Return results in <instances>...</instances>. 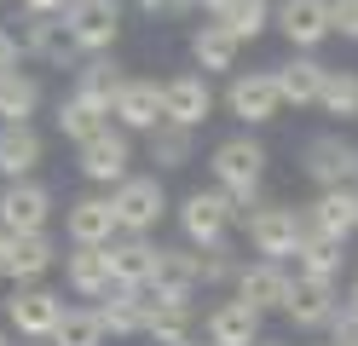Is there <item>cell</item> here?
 <instances>
[{
  "instance_id": "11",
  "label": "cell",
  "mask_w": 358,
  "mask_h": 346,
  "mask_svg": "<svg viewBox=\"0 0 358 346\" xmlns=\"http://www.w3.org/2000/svg\"><path fill=\"white\" fill-rule=\"evenodd\" d=\"M58 317H64V294L47 289V283H29V289H12L6 294V323L24 340H35V346L58 329Z\"/></svg>"
},
{
  "instance_id": "25",
  "label": "cell",
  "mask_w": 358,
  "mask_h": 346,
  "mask_svg": "<svg viewBox=\"0 0 358 346\" xmlns=\"http://www.w3.org/2000/svg\"><path fill=\"white\" fill-rule=\"evenodd\" d=\"M41 156H47V138L35 133V122L24 127H0V179H35L41 168Z\"/></svg>"
},
{
  "instance_id": "39",
  "label": "cell",
  "mask_w": 358,
  "mask_h": 346,
  "mask_svg": "<svg viewBox=\"0 0 358 346\" xmlns=\"http://www.w3.org/2000/svg\"><path fill=\"white\" fill-rule=\"evenodd\" d=\"M329 346H358V317H352L347 306L329 317Z\"/></svg>"
},
{
  "instance_id": "15",
  "label": "cell",
  "mask_w": 358,
  "mask_h": 346,
  "mask_svg": "<svg viewBox=\"0 0 358 346\" xmlns=\"http://www.w3.org/2000/svg\"><path fill=\"white\" fill-rule=\"evenodd\" d=\"M289 283H295V271L278 266V260H249V266H237L231 277V300H243V306H255L260 317L266 312H283V300H289Z\"/></svg>"
},
{
  "instance_id": "2",
  "label": "cell",
  "mask_w": 358,
  "mask_h": 346,
  "mask_svg": "<svg viewBox=\"0 0 358 346\" xmlns=\"http://www.w3.org/2000/svg\"><path fill=\"white\" fill-rule=\"evenodd\" d=\"M301 173L318 185V191H352L358 185V138H347L341 127L312 133L301 145Z\"/></svg>"
},
{
  "instance_id": "40",
  "label": "cell",
  "mask_w": 358,
  "mask_h": 346,
  "mask_svg": "<svg viewBox=\"0 0 358 346\" xmlns=\"http://www.w3.org/2000/svg\"><path fill=\"white\" fill-rule=\"evenodd\" d=\"M12 69H24V52H17V35L0 23V75H12Z\"/></svg>"
},
{
  "instance_id": "36",
  "label": "cell",
  "mask_w": 358,
  "mask_h": 346,
  "mask_svg": "<svg viewBox=\"0 0 358 346\" xmlns=\"http://www.w3.org/2000/svg\"><path fill=\"white\" fill-rule=\"evenodd\" d=\"M47 346H104V323L93 306H64L58 329L47 335Z\"/></svg>"
},
{
  "instance_id": "13",
  "label": "cell",
  "mask_w": 358,
  "mask_h": 346,
  "mask_svg": "<svg viewBox=\"0 0 358 346\" xmlns=\"http://www.w3.org/2000/svg\"><path fill=\"white\" fill-rule=\"evenodd\" d=\"M64 237H70V248H110L122 237L116 231V208H110V191H87L76 196L70 208H64Z\"/></svg>"
},
{
  "instance_id": "17",
  "label": "cell",
  "mask_w": 358,
  "mask_h": 346,
  "mask_svg": "<svg viewBox=\"0 0 358 346\" xmlns=\"http://www.w3.org/2000/svg\"><path fill=\"white\" fill-rule=\"evenodd\" d=\"M17 52L35 58V64H47V69H76L81 64L70 29H64V17H24V29H17Z\"/></svg>"
},
{
  "instance_id": "31",
  "label": "cell",
  "mask_w": 358,
  "mask_h": 346,
  "mask_svg": "<svg viewBox=\"0 0 358 346\" xmlns=\"http://www.w3.org/2000/svg\"><path fill=\"white\" fill-rule=\"evenodd\" d=\"M35 110H41V81L29 69L0 75V127H24V122H35Z\"/></svg>"
},
{
  "instance_id": "10",
  "label": "cell",
  "mask_w": 358,
  "mask_h": 346,
  "mask_svg": "<svg viewBox=\"0 0 358 346\" xmlns=\"http://www.w3.org/2000/svg\"><path fill=\"white\" fill-rule=\"evenodd\" d=\"M52 225V191L41 179H12L0 185V231L6 237H29V231Z\"/></svg>"
},
{
  "instance_id": "16",
  "label": "cell",
  "mask_w": 358,
  "mask_h": 346,
  "mask_svg": "<svg viewBox=\"0 0 358 346\" xmlns=\"http://www.w3.org/2000/svg\"><path fill=\"white\" fill-rule=\"evenodd\" d=\"M272 29L295 46V52H318L329 41V0H278Z\"/></svg>"
},
{
  "instance_id": "8",
  "label": "cell",
  "mask_w": 358,
  "mask_h": 346,
  "mask_svg": "<svg viewBox=\"0 0 358 346\" xmlns=\"http://www.w3.org/2000/svg\"><path fill=\"white\" fill-rule=\"evenodd\" d=\"M76 168H81L87 185H110V191H116V185L133 173V138H127L116 122H110L99 138L76 145Z\"/></svg>"
},
{
  "instance_id": "14",
  "label": "cell",
  "mask_w": 358,
  "mask_h": 346,
  "mask_svg": "<svg viewBox=\"0 0 358 346\" xmlns=\"http://www.w3.org/2000/svg\"><path fill=\"white\" fill-rule=\"evenodd\" d=\"M110 122H116L127 138H133V133H156V127H162V81L127 75L122 92L110 99Z\"/></svg>"
},
{
  "instance_id": "3",
  "label": "cell",
  "mask_w": 358,
  "mask_h": 346,
  "mask_svg": "<svg viewBox=\"0 0 358 346\" xmlns=\"http://www.w3.org/2000/svg\"><path fill=\"white\" fill-rule=\"evenodd\" d=\"M173 214H179V231H185V248H220L231 237V225L243 219L231 208V196L214 191V185H208V191H185Z\"/></svg>"
},
{
  "instance_id": "22",
  "label": "cell",
  "mask_w": 358,
  "mask_h": 346,
  "mask_svg": "<svg viewBox=\"0 0 358 346\" xmlns=\"http://www.w3.org/2000/svg\"><path fill=\"white\" fill-rule=\"evenodd\" d=\"M324 75H329V64H318L312 52H295L289 64H272V81H278V99H283V110H289V104H295V110H318Z\"/></svg>"
},
{
  "instance_id": "44",
  "label": "cell",
  "mask_w": 358,
  "mask_h": 346,
  "mask_svg": "<svg viewBox=\"0 0 358 346\" xmlns=\"http://www.w3.org/2000/svg\"><path fill=\"white\" fill-rule=\"evenodd\" d=\"M0 346H12V335H6V329H0Z\"/></svg>"
},
{
  "instance_id": "19",
  "label": "cell",
  "mask_w": 358,
  "mask_h": 346,
  "mask_svg": "<svg viewBox=\"0 0 358 346\" xmlns=\"http://www.w3.org/2000/svg\"><path fill=\"white\" fill-rule=\"evenodd\" d=\"M58 260H64V254H58V237H52V231H29V237H12V243H6V271H0V277H12V289H29V283H41Z\"/></svg>"
},
{
  "instance_id": "32",
  "label": "cell",
  "mask_w": 358,
  "mask_h": 346,
  "mask_svg": "<svg viewBox=\"0 0 358 346\" xmlns=\"http://www.w3.org/2000/svg\"><path fill=\"white\" fill-rule=\"evenodd\" d=\"M150 289H168V294H196V248H162L156 243V271H150Z\"/></svg>"
},
{
  "instance_id": "41",
  "label": "cell",
  "mask_w": 358,
  "mask_h": 346,
  "mask_svg": "<svg viewBox=\"0 0 358 346\" xmlns=\"http://www.w3.org/2000/svg\"><path fill=\"white\" fill-rule=\"evenodd\" d=\"M17 6H24V17H64L70 0H17Z\"/></svg>"
},
{
  "instance_id": "43",
  "label": "cell",
  "mask_w": 358,
  "mask_h": 346,
  "mask_svg": "<svg viewBox=\"0 0 358 346\" xmlns=\"http://www.w3.org/2000/svg\"><path fill=\"white\" fill-rule=\"evenodd\" d=\"M6 243H12V237H6V231H0V271H6Z\"/></svg>"
},
{
  "instance_id": "1",
  "label": "cell",
  "mask_w": 358,
  "mask_h": 346,
  "mask_svg": "<svg viewBox=\"0 0 358 346\" xmlns=\"http://www.w3.org/2000/svg\"><path fill=\"white\" fill-rule=\"evenodd\" d=\"M266 161H272V150H266V138L260 133H231V138H220V145L208 150V179H214V191H226L237 214H249V208L260 202V185H266Z\"/></svg>"
},
{
  "instance_id": "28",
  "label": "cell",
  "mask_w": 358,
  "mask_h": 346,
  "mask_svg": "<svg viewBox=\"0 0 358 346\" xmlns=\"http://www.w3.org/2000/svg\"><path fill=\"white\" fill-rule=\"evenodd\" d=\"M295 277H324V283H335L347 266V243H335V237H318V231H301V243H295Z\"/></svg>"
},
{
  "instance_id": "27",
  "label": "cell",
  "mask_w": 358,
  "mask_h": 346,
  "mask_svg": "<svg viewBox=\"0 0 358 346\" xmlns=\"http://www.w3.org/2000/svg\"><path fill=\"white\" fill-rule=\"evenodd\" d=\"M52 122H58V133L70 138V145H87V138H99V133L110 127V104L87 99V92H64Z\"/></svg>"
},
{
  "instance_id": "18",
  "label": "cell",
  "mask_w": 358,
  "mask_h": 346,
  "mask_svg": "<svg viewBox=\"0 0 358 346\" xmlns=\"http://www.w3.org/2000/svg\"><path fill=\"white\" fill-rule=\"evenodd\" d=\"M341 312V289L324 283V277H295L289 283V300H283V317L295 329H329V317Z\"/></svg>"
},
{
  "instance_id": "33",
  "label": "cell",
  "mask_w": 358,
  "mask_h": 346,
  "mask_svg": "<svg viewBox=\"0 0 358 346\" xmlns=\"http://www.w3.org/2000/svg\"><path fill=\"white\" fill-rule=\"evenodd\" d=\"M145 145H150V161L162 173H179V168H191V161H196V133L173 127V122H162L156 133H145Z\"/></svg>"
},
{
  "instance_id": "45",
  "label": "cell",
  "mask_w": 358,
  "mask_h": 346,
  "mask_svg": "<svg viewBox=\"0 0 358 346\" xmlns=\"http://www.w3.org/2000/svg\"><path fill=\"white\" fill-rule=\"evenodd\" d=\"M260 346H278V340H260Z\"/></svg>"
},
{
  "instance_id": "34",
  "label": "cell",
  "mask_w": 358,
  "mask_h": 346,
  "mask_svg": "<svg viewBox=\"0 0 358 346\" xmlns=\"http://www.w3.org/2000/svg\"><path fill=\"white\" fill-rule=\"evenodd\" d=\"M318 110L329 115L335 127H352L358 122V69H329L324 92H318Z\"/></svg>"
},
{
  "instance_id": "42",
  "label": "cell",
  "mask_w": 358,
  "mask_h": 346,
  "mask_svg": "<svg viewBox=\"0 0 358 346\" xmlns=\"http://www.w3.org/2000/svg\"><path fill=\"white\" fill-rule=\"evenodd\" d=\"M341 306H347V312H352V317H358V277H352V289H347V294H341Z\"/></svg>"
},
{
  "instance_id": "6",
  "label": "cell",
  "mask_w": 358,
  "mask_h": 346,
  "mask_svg": "<svg viewBox=\"0 0 358 346\" xmlns=\"http://www.w3.org/2000/svg\"><path fill=\"white\" fill-rule=\"evenodd\" d=\"M64 29H70L81 58L110 52L116 35H122V0H70V6H64Z\"/></svg>"
},
{
  "instance_id": "26",
  "label": "cell",
  "mask_w": 358,
  "mask_h": 346,
  "mask_svg": "<svg viewBox=\"0 0 358 346\" xmlns=\"http://www.w3.org/2000/svg\"><path fill=\"white\" fill-rule=\"evenodd\" d=\"M237 52H243V46L220 29L214 17L191 29V64H196V75H237Z\"/></svg>"
},
{
  "instance_id": "23",
  "label": "cell",
  "mask_w": 358,
  "mask_h": 346,
  "mask_svg": "<svg viewBox=\"0 0 358 346\" xmlns=\"http://www.w3.org/2000/svg\"><path fill=\"white\" fill-rule=\"evenodd\" d=\"M104 260H110V283H116V289H150L156 243L150 237H116L104 248Z\"/></svg>"
},
{
  "instance_id": "12",
  "label": "cell",
  "mask_w": 358,
  "mask_h": 346,
  "mask_svg": "<svg viewBox=\"0 0 358 346\" xmlns=\"http://www.w3.org/2000/svg\"><path fill=\"white\" fill-rule=\"evenodd\" d=\"M208 115H214V87H208V75L185 69V75H168V81H162V122L185 127V133H203Z\"/></svg>"
},
{
  "instance_id": "9",
  "label": "cell",
  "mask_w": 358,
  "mask_h": 346,
  "mask_svg": "<svg viewBox=\"0 0 358 346\" xmlns=\"http://www.w3.org/2000/svg\"><path fill=\"white\" fill-rule=\"evenodd\" d=\"M196 294H168V289H145V340L150 346H191L196 340Z\"/></svg>"
},
{
  "instance_id": "20",
  "label": "cell",
  "mask_w": 358,
  "mask_h": 346,
  "mask_svg": "<svg viewBox=\"0 0 358 346\" xmlns=\"http://www.w3.org/2000/svg\"><path fill=\"white\" fill-rule=\"evenodd\" d=\"M260 312L243 306V300H220V306L203 317V346H260L266 329H260Z\"/></svg>"
},
{
  "instance_id": "4",
  "label": "cell",
  "mask_w": 358,
  "mask_h": 346,
  "mask_svg": "<svg viewBox=\"0 0 358 346\" xmlns=\"http://www.w3.org/2000/svg\"><path fill=\"white\" fill-rule=\"evenodd\" d=\"M110 208H116L122 237H150V231L168 219V191H162L156 173H127L116 191H110Z\"/></svg>"
},
{
  "instance_id": "21",
  "label": "cell",
  "mask_w": 358,
  "mask_h": 346,
  "mask_svg": "<svg viewBox=\"0 0 358 346\" xmlns=\"http://www.w3.org/2000/svg\"><path fill=\"white\" fill-rule=\"evenodd\" d=\"M301 231H318V237L347 243L358 231V196L352 191H318L312 202H301Z\"/></svg>"
},
{
  "instance_id": "7",
  "label": "cell",
  "mask_w": 358,
  "mask_h": 346,
  "mask_svg": "<svg viewBox=\"0 0 358 346\" xmlns=\"http://www.w3.org/2000/svg\"><path fill=\"white\" fill-rule=\"evenodd\" d=\"M226 110H231L249 133L266 127V122H278V115H283V99H278L272 69H237V75L226 81Z\"/></svg>"
},
{
  "instance_id": "37",
  "label": "cell",
  "mask_w": 358,
  "mask_h": 346,
  "mask_svg": "<svg viewBox=\"0 0 358 346\" xmlns=\"http://www.w3.org/2000/svg\"><path fill=\"white\" fill-rule=\"evenodd\" d=\"M237 254H231V243H220V248H196V283L203 289H220V283H231L237 277Z\"/></svg>"
},
{
  "instance_id": "38",
  "label": "cell",
  "mask_w": 358,
  "mask_h": 346,
  "mask_svg": "<svg viewBox=\"0 0 358 346\" xmlns=\"http://www.w3.org/2000/svg\"><path fill=\"white\" fill-rule=\"evenodd\" d=\"M329 35L358 41V0H329Z\"/></svg>"
},
{
  "instance_id": "30",
  "label": "cell",
  "mask_w": 358,
  "mask_h": 346,
  "mask_svg": "<svg viewBox=\"0 0 358 346\" xmlns=\"http://www.w3.org/2000/svg\"><path fill=\"white\" fill-rule=\"evenodd\" d=\"M208 17L243 46V41H260L266 29H272V0H220Z\"/></svg>"
},
{
  "instance_id": "46",
  "label": "cell",
  "mask_w": 358,
  "mask_h": 346,
  "mask_svg": "<svg viewBox=\"0 0 358 346\" xmlns=\"http://www.w3.org/2000/svg\"><path fill=\"white\" fill-rule=\"evenodd\" d=\"M352 196H358V185H352Z\"/></svg>"
},
{
  "instance_id": "35",
  "label": "cell",
  "mask_w": 358,
  "mask_h": 346,
  "mask_svg": "<svg viewBox=\"0 0 358 346\" xmlns=\"http://www.w3.org/2000/svg\"><path fill=\"white\" fill-rule=\"evenodd\" d=\"M122 81H127V69L110 58V52H99V58H87V64H76V87L70 92H87V99H99V104H110L122 92Z\"/></svg>"
},
{
  "instance_id": "24",
  "label": "cell",
  "mask_w": 358,
  "mask_h": 346,
  "mask_svg": "<svg viewBox=\"0 0 358 346\" xmlns=\"http://www.w3.org/2000/svg\"><path fill=\"white\" fill-rule=\"evenodd\" d=\"M64 283H70L76 300L99 306V300L116 289V283H110V260H104V248H70V254H64Z\"/></svg>"
},
{
  "instance_id": "5",
  "label": "cell",
  "mask_w": 358,
  "mask_h": 346,
  "mask_svg": "<svg viewBox=\"0 0 358 346\" xmlns=\"http://www.w3.org/2000/svg\"><path fill=\"white\" fill-rule=\"evenodd\" d=\"M243 231H249V248L260 254V260L289 266V254H295V243H301V208H289V202H255L249 214H243Z\"/></svg>"
},
{
  "instance_id": "29",
  "label": "cell",
  "mask_w": 358,
  "mask_h": 346,
  "mask_svg": "<svg viewBox=\"0 0 358 346\" xmlns=\"http://www.w3.org/2000/svg\"><path fill=\"white\" fill-rule=\"evenodd\" d=\"M93 312H99V323H104V335H116V340L145 335V289H110Z\"/></svg>"
}]
</instances>
